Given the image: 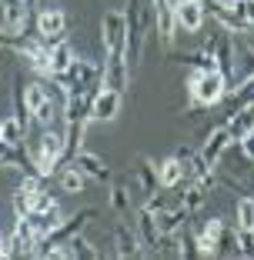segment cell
Segmentation results:
<instances>
[{"label":"cell","mask_w":254,"mask_h":260,"mask_svg":"<svg viewBox=\"0 0 254 260\" xmlns=\"http://www.w3.org/2000/svg\"><path fill=\"white\" fill-rule=\"evenodd\" d=\"M134 230H137L140 244L147 250H154L157 240H161V230H157V220H154V210H147V207H134Z\"/></svg>","instance_id":"cell-13"},{"label":"cell","mask_w":254,"mask_h":260,"mask_svg":"<svg viewBox=\"0 0 254 260\" xmlns=\"http://www.w3.org/2000/svg\"><path fill=\"white\" fill-rule=\"evenodd\" d=\"M64 247H67V257H100V250L91 247V240H87L84 234H74Z\"/></svg>","instance_id":"cell-23"},{"label":"cell","mask_w":254,"mask_h":260,"mask_svg":"<svg viewBox=\"0 0 254 260\" xmlns=\"http://www.w3.org/2000/svg\"><path fill=\"white\" fill-rule=\"evenodd\" d=\"M131 190H134V193H144V197H151V193L164 190L161 180H157L154 160H147V157H140V160H137V170H134V180H131Z\"/></svg>","instance_id":"cell-11"},{"label":"cell","mask_w":254,"mask_h":260,"mask_svg":"<svg viewBox=\"0 0 254 260\" xmlns=\"http://www.w3.org/2000/svg\"><path fill=\"white\" fill-rule=\"evenodd\" d=\"M184 177H187V164L177 160V157H167L164 164H157V180H161L164 190L181 187V184H184Z\"/></svg>","instance_id":"cell-17"},{"label":"cell","mask_w":254,"mask_h":260,"mask_svg":"<svg viewBox=\"0 0 254 260\" xmlns=\"http://www.w3.org/2000/svg\"><path fill=\"white\" fill-rule=\"evenodd\" d=\"M187 93L197 107H217L224 97H228V77L217 67L211 70H194L187 77Z\"/></svg>","instance_id":"cell-1"},{"label":"cell","mask_w":254,"mask_h":260,"mask_svg":"<svg viewBox=\"0 0 254 260\" xmlns=\"http://www.w3.org/2000/svg\"><path fill=\"white\" fill-rule=\"evenodd\" d=\"M100 77H104V67H100L97 60H91V57H74V63L57 77V84L64 87V93H70V90H94V87L100 84Z\"/></svg>","instance_id":"cell-2"},{"label":"cell","mask_w":254,"mask_h":260,"mask_svg":"<svg viewBox=\"0 0 254 260\" xmlns=\"http://www.w3.org/2000/svg\"><path fill=\"white\" fill-rule=\"evenodd\" d=\"M154 220H157V230H161V234H174V230H184L187 210L181 204L177 207H161V210H154Z\"/></svg>","instance_id":"cell-19"},{"label":"cell","mask_w":254,"mask_h":260,"mask_svg":"<svg viewBox=\"0 0 254 260\" xmlns=\"http://www.w3.org/2000/svg\"><path fill=\"white\" fill-rule=\"evenodd\" d=\"M27 197H31V210H50V207H57V197H54V193H47L44 187L34 190V193H27Z\"/></svg>","instance_id":"cell-25"},{"label":"cell","mask_w":254,"mask_h":260,"mask_svg":"<svg viewBox=\"0 0 254 260\" xmlns=\"http://www.w3.org/2000/svg\"><path fill=\"white\" fill-rule=\"evenodd\" d=\"M70 164L80 170L84 177H91V180H97V184H107L110 180V167L104 160H100L97 153H87V150H77L74 157H70Z\"/></svg>","instance_id":"cell-15"},{"label":"cell","mask_w":254,"mask_h":260,"mask_svg":"<svg viewBox=\"0 0 254 260\" xmlns=\"http://www.w3.org/2000/svg\"><path fill=\"white\" fill-rule=\"evenodd\" d=\"M100 40L107 54H124L127 50V14L124 10H107L100 17Z\"/></svg>","instance_id":"cell-4"},{"label":"cell","mask_w":254,"mask_h":260,"mask_svg":"<svg viewBox=\"0 0 254 260\" xmlns=\"http://www.w3.org/2000/svg\"><path fill=\"white\" fill-rule=\"evenodd\" d=\"M174 157H177V160H191V157H194V150H191V147H177V153H174Z\"/></svg>","instance_id":"cell-30"},{"label":"cell","mask_w":254,"mask_h":260,"mask_svg":"<svg viewBox=\"0 0 254 260\" xmlns=\"http://www.w3.org/2000/svg\"><path fill=\"white\" fill-rule=\"evenodd\" d=\"M23 4H27V7H31V10H34V7H37V0H23Z\"/></svg>","instance_id":"cell-32"},{"label":"cell","mask_w":254,"mask_h":260,"mask_svg":"<svg viewBox=\"0 0 254 260\" xmlns=\"http://www.w3.org/2000/svg\"><path fill=\"white\" fill-rule=\"evenodd\" d=\"M47 54H50V67H47V77H61L64 70L70 67V63H74V47L67 44V40H57V44H50V50H47Z\"/></svg>","instance_id":"cell-18"},{"label":"cell","mask_w":254,"mask_h":260,"mask_svg":"<svg viewBox=\"0 0 254 260\" xmlns=\"http://www.w3.org/2000/svg\"><path fill=\"white\" fill-rule=\"evenodd\" d=\"M114 244H117L114 253H117V257H124V260H134V257H140V253H144L137 230H134L127 220H121V223L114 227Z\"/></svg>","instance_id":"cell-10"},{"label":"cell","mask_w":254,"mask_h":260,"mask_svg":"<svg viewBox=\"0 0 254 260\" xmlns=\"http://www.w3.org/2000/svg\"><path fill=\"white\" fill-rule=\"evenodd\" d=\"M0 257H7V237H4V230H0Z\"/></svg>","instance_id":"cell-31"},{"label":"cell","mask_w":254,"mask_h":260,"mask_svg":"<svg viewBox=\"0 0 254 260\" xmlns=\"http://www.w3.org/2000/svg\"><path fill=\"white\" fill-rule=\"evenodd\" d=\"M0 140H7V144H23V140H27V127H23L17 117H0Z\"/></svg>","instance_id":"cell-21"},{"label":"cell","mask_w":254,"mask_h":260,"mask_svg":"<svg viewBox=\"0 0 254 260\" xmlns=\"http://www.w3.org/2000/svg\"><path fill=\"white\" fill-rule=\"evenodd\" d=\"M228 134H231V140H241V137H247V134H254V100L241 104V107L231 114Z\"/></svg>","instance_id":"cell-16"},{"label":"cell","mask_w":254,"mask_h":260,"mask_svg":"<svg viewBox=\"0 0 254 260\" xmlns=\"http://www.w3.org/2000/svg\"><path fill=\"white\" fill-rule=\"evenodd\" d=\"M34 27H37V37H40V40H47V44H57V40H64V34H67V14H64V10H57V7L40 10Z\"/></svg>","instance_id":"cell-7"},{"label":"cell","mask_w":254,"mask_h":260,"mask_svg":"<svg viewBox=\"0 0 254 260\" xmlns=\"http://www.w3.org/2000/svg\"><path fill=\"white\" fill-rule=\"evenodd\" d=\"M174 7V20H177V30H187V34H201L204 30V0H171Z\"/></svg>","instance_id":"cell-5"},{"label":"cell","mask_w":254,"mask_h":260,"mask_svg":"<svg viewBox=\"0 0 254 260\" xmlns=\"http://www.w3.org/2000/svg\"><path fill=\"white\" fill-rule=\"evenodd\" d=\"M84 180H87V177L80 174L74 164H67V167L57 174V184H61V190H67V193H80V190H84Z\"/></svg>","instance_id":"cell-22"},{"label":"cell","mask_w":254,"mask_h":260,"mask_svg":"<svg viewBox=\"0 0 254 260\" xmlns=\"http://www.w3.org/2000/svg\"><path fill=\"white\" fill-rule=\"evenodd\" d=\"M238 227L254 230V197H247V193L238 200Z\"/></svg>","instance_id":"cell-24"},{"label":"cell","mask_w":254,"mask_h":260,"mask_svg":"<svg viewBox=\"0 0 254 260\" xmlns=\"http://www.w3.org/2000/svg\"><path fill=\"white\" fill-rule=\"evenodd\" d=\"M127 80H131V67H127V57H124V54H107V63H104V77H100V87H110V90L124 93V90H127Z\"/></svg>","instance_id":"cell-8"},{"label":"cell","mask_w":254,"mask_h":260,"mask_svg":"<svg viewBox=\"0 0 254 260\" xmlns=\"http://www.w3.org/2000/svg\"><path fill=\"white\" fill-rule=\"evenodd\" d=\"M238 144H241V153H244V160H247V164L254 167V134H247V137H241Z\"/></svg>","instance_id":"cell-27"},{"label":"cell","mask_w":254,"mask_h":260,"mask_svg":"<svg viewBox=\"0 0 254 260\" xmlns=\"http://www.w3.org/2000/svg\"><path fill=\"white\" fill-rule=\"evenodd\" d=\"M131 187H110V207H114L117 217H131L134 214V200H131Z\"/></svg>","instance_id":"cell-20"},{"label":"cell","mask_w":254,"mask_h":260,"mask_svg":"<svg viewBox=\"0 0 254 260\" xmlns=\"http://www.w3.org/2000/svg\"><path fill=\"white\" fill-rule=\"evenodd\" d=\"M221 230H224V223H221V217H214V220H208L204 223V230H201V234H208V237H221Z\"/></svg>","instance_id":"cell-28"},{"label":"cell","mask_w":254,"mask_h":260,"mask_svg":"<svg viewBox=\"0 0 254 260\" xmlns=\"http://www.w3.org/2000/svg\"><path fill=\"white\" fill-rule=\"evenodd\" d=\"M23 97H27V107H31V114H34V123H44V127H50V123L57 120V114L64 110L61 104L47 93V87L40 84V80L23 84Z\"/></svg>","instance_id":"cell-3"},{"label":"cell","mask_w":254,"mask_h":260,"mask_svg":"<svg viewBox=\"0 0 254 260\" xmlns=\"http://www.w3.org/2000/svg\"><path fill=\"white\" fill-rule=\"evenodd\" d=\"M4 27H7L14 37H23V34H31V7L23 4V0H10L4 4Z\"/></svg>","instance_id":"cell-9"},{"label":"cell","mask_w":254,"mask_h":260,"mask_svg":"<svg viewBox=\"0 0 254 260\" xmlns=\"http://www.w3.org/2000/svg\"><path fill=\"white\" fill-rule=\"evenodd\" d=\"M23 220H27V227H31L40 240H44V237H50V234H54V230L61 227V220H64L61 204H57V207H50V210H31V214L23 217Z\"/></svg>","instance_id":"cell-14"},{"label":"cell","mask_w":254,"mask_h":260,"mask_svg":"<svg viewBox=\"0 0 254 260\" xmlns=\"http://www.w3.org/2000/svg\"><path fill=\"white\" fill-rule=\"evenodd\" d=\"M231 7H234V14H238L241 20H244V23H251V27H254V0H234Z\"/></svg>","instance_id":"cell-26"},{"label":"cell","mask_w":254,"mask_h":260,"mask_svg":"<svg viewBox=\"0 0 254 260\" xmlns=\"http://www.w3.org/2000/svg\"><path fill=\"white\" fill-rule=\"evenodd\" d=\"M14 44H17V37L4 27V20H0V50H4V47H14Z\"/></svg>","instance_id":"cell-29"},{"label":"cell","mask_w":254,"mask_h":260,"mask_svg":"<svg viewBox=\"0 0 254 260\" xmlns=\"http://www.w3.org/2000/svg\"><path fill=\"white\" fill-rule=\"evenodd\" d=\"M121 97L124 93L110 90V87H97L94 97H91V120L94 123H110L121 114Z\"/></svg>","instance_id":"cell-6"},{"label":"cell","mask_w":254,"mask_h":260,"mask_svg":"<svg viewBox=\"0 0 254 260\" xmlns=\"http://www.w3.org/2000/svg\"><path fill=\"white\" fill-rule=\"evenodd\" d=\"M231 144H234V140H231V134H228V123H217L214 130H208V134H204V147H201V157H204V160L214 167L217 157H221V153L228 150Z\"/></svg>","instance_id":"cell-12"}]
</instances>
